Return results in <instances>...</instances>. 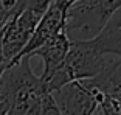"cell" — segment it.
<instances>
[{
  "label": "cell",
  "instance_id": "1",
  "mask_svg": "<svg viewBox=\"0 0 121 115\" xmlns=\"http://www.w3.org/2000/svg\"><path fill=\"white\" fill-rule=\"evenodd\" d=\"M30 56L8 65L0 78V114H60L54 95L42 76L34 75Z\"/></svg>",
  "mask_w": 121,
  "mask_h": 115
},
{
  "label": "cell",
  "instance_id": "2",
  "mask_svg": "<svg viewBox=\"0 0 121 115\" xmlns=\"http://www.w3.org/2000/svg\"><path fill=\"white\" fill-rule=\"evenodd\" d=\"M115 58V54H107L95 48L89 39H71L70 50L64 62L47 76H40L45 81L47 87L54 92L70 81L99 75Z\"/></svg>",
  "mask_w": 121,
  "mask_h": 115
},
{
  "label": "cell",
  "instance_id": "3",
  "mask_svg": "<svg viewBox=\"0 0 121 115\" xmlns=\"http://www.w3.org/2000/svg\"><path fill=\"white\" fill-rule=\"evenodd\" d=\"M42 16V11L34 8L31 3H25L22 0L16 3L14 13L3 27V50L9 65L26 47Z\"/></svg>",
  "mask_w": 121,
  "mask_h": 115
},
{
  "label": "cell",
  "instance_id": "4",
  "mask_svg": "<svg viewBox=\"0 0 121 115\" xmlns=\"http://www.w3.org/2000/svg\"><path fill=\"white\" fill-rule=\"evenodd\" d=\"M121 0H78L68 9L67 31H82L96 36L120 9Z\"/></svg>",
  "mask_w": 121,
  "mask_h": 115
},
{
  "label": "cell",
  "instance_id": "5",
  "mask_svg": "<svg viewBox=\"0 0 121 115\" xmlns=\"http://www.w3.org/2000/svg\"><path fill=\"white\" fill-rule=\"evenodd\" d=\"M99 87L92 78L75 79L60 89L54 90V100L60 109V114H96Z\"/></svg>",
  "mask_w": 121,
  "mask_h": 115
},
{
  "label": "cell",
  "instance_id": "6",
  "mask_svg": "<svg viewBox=\"0 0 121 115\" xmlns=\"http://www.w3.org/2000/svg\"><path fill=\"white\" fill-rule=\"evenodd\" d=\"M67 17H68L67 11L62 9L59 5H56L53 2V3L48 6V9L43 13L42 19H40V22L37 23V27H36V31L33 33L30 42L26 44V47L22 50V53L17 56V59H16L14 62H17L19 59H22L23 56H30V54H31L36 48H39L45 40H48L50 37L56 36L57 33L67 30ZM14 62H13V64H14Z\"/></svg>",
  "mask_w": 121,
  "mask_h": 115
},
{
  "label": "cell",
  "instance_id": "7",
  "mask_svg": "<svg viewBox=\"0 0 121 115\" xmlns=\"http://www.w3.org/2000/svg\"><path fill=\"white\" fill-rule=\"evenodd\" d=\"M70 45H71V39L68 37V31L64 30V31L57 33L56 36L45 40L39 48H36L30 54V58L33 56L42 58V61H43L42 76H47L48 73H51L54 68H57L64 62L65 56H67L68 50H70Z\"/></svg>",
  "mask_w": 121,
  "mask_h": 115
},
{
  "label": "cell",
  "instance_id": "8",
  "mask_svg": "<svg viewBox=\"0 0 121 115\" xmlns=\"http://www.w3.org/2000/svg\"><path fill=\"white\" fill-rule=\"evenodd\" d=\"M92 79L101 90L121 103V58L117 56L99 75L93 76Z\"/></svg>",
  "mask_w": 121,
  "mask_h": 115
},
{
  "label": "cell",
  "instance_id": "9",
  "mask_svg": "<svg viewBox=\"0 0 121 115\" xmlns=\"http://www.w3.org/2000/svg\"><path fill=\"white\" fill-rule=\"evenodd\" d=\"M89 42L103 53L121 58V25L107 23L96 36L90 37Z\"/></svg>",
  "mask_w": 121,
  "mask_h": 115
},
{
  "label": "cell",
  "instance_id": "10",
  "mask_svg": "<svg viewBox=\"0 0 121 115\" xmlns=\"http://www.w3.org/2000/svg\"><path fill=\"white\" fill-rule=\"evenodd\" d=\"M9 65V61L6 59V54H5V50H3V28L0 30V78L3 75V72L8 68Z\"/></svg>",
  "mask_w": 121,
  "mask_h": 115
},
{
  "label": "cell",
  "instance_id": "11",
  "mask_svg": "<svg viewBox=\"0 0 121 115\" xmlns=\"http://www.w3.org/2000/svg\"><path fill=\"white\" fill-rule=\"evenodd\" d=\"M14 9H16V6L14 8H6V6H3V5L0 6V30L6 25V22L9 20V17L13 16Z\"/></svg>",
  "mask_w": 121,
  "mask_h": 115
},
{
  "label": "cell",
  "instance_id": "12",
  "mask_svg": "<svg viewBox=\"0 0 121 115\" xmlns=\"http://www.w3.org/2000/svg\"><path fill=\"white\" fill-rule=\"evenodd\" d=\"M30 3H31L34 8H37L39 11L45 13V11L48 9V6H50V5L53 3V0H31Z\"/></svg>",
  "mask_w": 121,
  "mask_h": 115
},
{
  "label": "cell",
  "instance_id": "13",
  "mask_svg": "<svg viewBox=\"0 0 121 115\" xmlns=\"http://www.w3.org/2000/svg\"><path fill=\"white\" fill-rule=\"evenodd\" d=\"M107 23H109V25H121V6H120V9L110 17V20L107 22Z\"/></svg>",
  "mask_w": 121,
  "mask_h": 115
},
{
  "label": "cell",
  "instance_id": "14",
  "mask_svg": "<svg viewBox=\"0 0 121 115\" xmlns=\"http://www.w3.org/2000/svg\"><path fill=\"white\" fill-rule=\"evenodd\" d=\"M17 2H19V0H3V6H6V8H14Z\"/></svg>",
  "mask_w": 121,
  "mask_h": 115
},
{
  "label": "cell",
  "instance_id": "15",
  "mask_svg": "<svg viewBox=\"0 0 121 115\" xmlns=\"http://www.w3.org/2000/svg\"><path fill=\"white\" fill-rule=\"evenodd\" d=\"M2 5H3V0H0V6H2Z\"/></svg>",
  "mask_w": 121,
  "mask_h": 115
}]
</instances>
